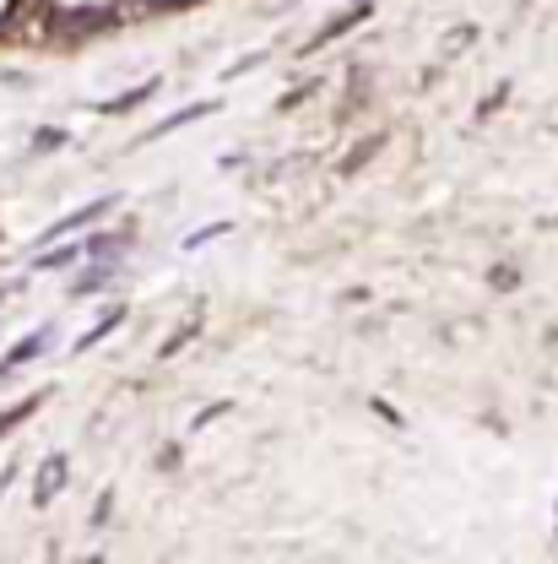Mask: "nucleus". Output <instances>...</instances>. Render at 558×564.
<instances>
[{
  "mask_svg": "<svg viewBox=\"0 0 558 564\" xmlns=\"http://www.w3.org/2000/svg\"><path fill=\"white\" fill-rule=\"evenodd\" d=\"M61 141H66V131H39V141H33V147H61Z\"/></svg>",
  "mask_w": 558,
  "mask_h": 564,
  "instance_id": "nucleus-12",
  "label": "nucleus"
},
{
  "mask_svg": "<svg viewBox=\"0 0 558 564\" xmlns=\"http://www.w3.org/2000/svg\"><path fill=\"white\" fill-rule=\"evenodd\" d=\"M39 408H44V397H28V402H17L11 413H0V434H11L17 423H28L33 413H39Z\"/></svg>",
  "mask_w": 558,
  "mask_h": 564,
  "instance_id": "nucleus-7",
  "label": "nucleus"
},
{
  "mask_svg": "<svg viewBox=\"0 0 558 564\" xmlns=\"http://www.w3.org/2000/svg\"><path fill=\"white\" fill-rule=\"evenodd\" d=\"M131 239H136L131 228H114V234H92V239H87V261H92V267H120V256L131 250Z\"/></svg>",
  "mask_w": 558,
  "mask_h": 564,
  "instance_id": "nucleus-1",
  "label": "nucleus"
},
{
  "mask_svg": "<svg viewBox=\"0 0 558 564\" xmlns=\"http://www.w3.org/2000/svg\"><path fill=\"white\" fill-rule=\"evenodd\" d=\"M120 207V196H98L92 207H76L70 217H61V223H50V234L39 239V245H50V239H61V234H76V228H87V223H98V217H109V212Z\"/></svg>",
  "mask_w": 558,
  "mask_h": 564,
  "instance_id": "nucleus-2",
  "label": "nucleus"
},
{
  "mask_svg": "<svg viewBox=\"0 0 558 564\" xmlns=\"http://www.w3.org/2000/svg\"><path fill=\"white\" fill-rule=\"evenodd\" d=\"M61 489H66V456H50V462L39 467V505H50Z\"/></svg>",
  "mask_w": 558,
  "mask_h": 564,
  "instance_id": "nucleus-4",
  "label": "nucleus"
},
{
  "mask_svg": "<svg viewBox=\"0 0 558 564\" xmlns=\"http://www.w3.org/2000/svg\"><path fill=\"white\" fill-rule=\"evenodd\" d=\"M217 234H228V223H211V228H201V234H196L190 245H207V239H217Z\"/></svg>",
  "mask_w": 558,
  "mask_h": 564,
  "instance_id": "nucleus-11",
  "label": "nucleus"
},
{
  "mask_svg": "<svg viewBox=\"0 0 558 564\" xmlns=\"http://www.w3.org/2000/svg\"><path fill=\"white\" fill-rule=\"evenodd\" d=\"M50 337H55V326H39V332H28V337H22L17 348H11V352H6V358H0V375H11V369H22V364H33L39 352L50 348Z\"/></svg>",
  "mask_w": 558,
  "mask_h": 564,
  "instance_id": "nucleus-3",
  "label": "nucleus"
},
{
  "mask_svg": "<svg viewBox=\"0 0 558 564\" xmlns=\"http://www.w3.org/2000/svg\"><path fill=\"white\" fill-rule=\"evenodd\" d=\"M374 147H380V137H369L363 147H358V152H348V158H342V174H358V169L374 158Z\"/></svg>",
  "mask_w": 558,
  "mask_h": 564,
  "instance_id": "nucleus-9",
  "label": "nucleus"
},
{
  "mask_svg": "<svg viewBox=\"0 0 558 564\" xmlns=\"http://www.w3.org/2000/svg\"><path fill=\"white\" fill-rule=\"evenodd\" d=\"M114 278H120L114 267H92V272H81V278L70 282V293H92V288H109Z\"/></svg>",
  "mask_w": 558,
  "mask_h": 564,
  "instance_id": "nucleus-8",
  "label": "nucleus"
},
{
  "mask_svg": "<svg viewBox=\"0 0 558 564\" xmlns=\"http://www.w3.org/2000/svg\"><path fill=\"white\" fill-rule=\"evenodd\" d=\"M76 256H87V245H61V250H44V256L33 261V272H66Z\"/></svg>",
  "mask_w": 558,
  "mask_h": 564,
  "instance_id": "nucleus-6",
  "label": "nucleus"
},
{
  "mask_svg": "<svg viewBox=\"0 0 558 564\" xmlns=\"http://www.w3.org/2000/svg\"><path fill=\"white\" fill-rule=\"evenodd\" d=\"M120 321H125V310H109V315H103L98 326H87V332L76 337V352H92L98 343H103V337H109V332H114V326H120Z\"/></svg>",
  "mask_w": 558,
  "mask_h": 564,
  "instance_id": "nucleus-5",
  "label": "nucleus"
},
{
  "mask_svg": "<svg viewBox=\"0 0 558 564\" xmlns=\"http://www.w3.org/2000/svg\"><path fill=\"white\" fill-rule=\"evenodd\" d=\"M0 299H6V288H0Z\"/></svg>",
  "mask_w": 558,
  "mask_h": 564,
  "instance_id": "nucleus-13",
  "label": "nucleus"
},
{
  "mask_svg": "<svg viewBox=\"0 0 558 564\" xmlns=\"http://www.w3.org/2000/svg\"><path fill=\"white\" fill-rule=\"evenodd\" d=\"M196 326H201V321H190V326H185V332H174V337H168V343H163V358H174V352L185 348V343H190V337H196Z\"/></svg>",
  "mask_w": 558,
  "mask_h": 564,
  "instance_id": "nucleus-10",
  "label": "nucleus"
}]
</instances>
